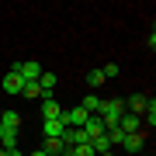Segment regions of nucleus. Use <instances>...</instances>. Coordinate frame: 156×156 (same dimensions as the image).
Here are the masks:
<instances>
[{
    "label": "nucleus",
    "mask_w": 156,
    "mask_h": 156,
    "mask_svg": "<svg viewBox=\"0 0 156 156\" xmlns=\"http://www.w3.org/2000/svg\"><path fill=\"white\" fill-rule=\"evenodd\" d=\"M17 76L24 80V83H35V80L42 76V66H38V59H28V62H17V66H11Z\"/></svg>",
    "instance_id": "nucleus-1"
},
{
    "label": "nucleus",
    "mask_w": 156,
    "mask_h": 156,
    "mask_svg": "<svg viewBox=\"0 0 156 156\" xmlns=\"http://www.w3.org/2000/svg\"><path fill=\"white\" fill-rule=\"evenodd\" d=\"M118 128H122L125 135H132V132H142V118L128 111V115H122V118H118Z\"/></svg>",
    "instance_id": "nucleus-2"
},
{
    "label": "nucleus",
    "mask_w": 156,
    "mask_h": 156,
    "mask_svg": "<svg viewBox=\"0 0 156 156\" xmlns=\"http://www.w3.org/2000/svg\"><path fill=\"white\" fill-rule=\"evenodd\" d=\"M42 132H45V139H62V132H66V122H62V115H59V118H52V122H45V125H42Z\"/></svg>",
    "instance_id": "nucleus-3"
},
{
    "label": "nucleus",
    "mask_w": 156,
    "mask_h": 156,
    "mask_svg": "<svg viewBox=\"0 0 156 156\" xmlns=\"http://www.w3.org/2000/svg\"><path fill=\"white\" fill-rule=\"evenodd\" d=\"M59 115H62L59 101H56V97H45V101H42V122H52V118H59Z\"/></svg>",
    "instance_id": "nucleus-4"
},
{
    "label": "nucleus",
    "mask_w": 156,
    "mask_h": 156,
    "mask_svg": "<svg viewBox=\"0 0 156 156\" xmlns=\"http://www.w3.org/2000/svg\"><path fill=\"white\" fill-rule=\"evenodd\" d=\"M62 142H66V146H83V142H90V139H87L83 128H66V132H62Z\"/></svg>",
    "instance_id": "nucleus-5"
},
{
    "label": "nucleus",
    "mask_w": 156,
    "mask_h": 156,
    "mask_svg": "<svg viewBox=\"0 0 156 156\" xmlns=\"http://www.w3.org/2000/svg\"><path fill=\"white\" fill-rule=\"evenodd\" d=\"M142 146H146L142 132H132V135H125V139H122V149H128V153H142Z\"/></svg>",
    "instance_id": "nucleus-6"
},
{
    "label": "nucleus",
    "mask_w": 156,
    "mask_h": 156,
    "mask_svg": "<svg viewBox=\"0 0 156 156\" xmlns=\"http://www.w3.org/2000/svg\"><path fill=\"white\" fill-rule=\"evenodd\" d=\"M56 73H49V69H42V76H38V87H42V94L45 97H52V90H56Z\"/></svg>",
    "instance_id": "nucleus-7"
},
{
    "label": "nucleus",
    "mask_w": 156,
    "mask_h": 156,
    "mask_svg": "<svg viewBox=\"0 0 156 156\" xmlns=\"http://www.w3.org/2000/svg\"><path fill=\"white\" fill-rule=\"evenodd\" d=\"M21 87H24V80H21V76H17V73L11 69V73L4 76V90H7V94H17V97H21Z\"/></svg>",
    "instance_id": "nucleus-8"
},
{
    "label": "nucleus",
    "mask_w": 156,
    "mask_h": 156,
    "mask_svg": "<svg viewBox=\"0 0 156 156\" xmlns=\"http://www.w3.org/2000/svg\"><path fill=\"white\" fill-rule=\"evenodd\" d=\"M83 132H87V139H97V135H104V122H101L97 115H90L87 125H83Z\"/></svg>",
    "instance_id": "nucleus-9"
},
{
    "label": "nucleus",
    "mask_w": 156,
    "mask_h": 156,
    "mask_svg": "<svg viewBox=\"0 0 156 156\" xmlns=\"http://www.w3.org/2000/svg\"><path fill=\"white\" fill-rule=\"evenodd\" d=\"M17 125H21V115H17L14 108L0 111V128H14V132H17Z\"/></svg>",
    "instance_id": "nucleus-10"
},
{
    "label": "nucleus",
    "mask_w": 156,
    "mask_h": 156,
    "mask_svg": "<svg viewBox=\"0 0 156 156\" xmlns=\"http://www.w3.org/2000/svg\"><path fill=\"white\" fill-rule=\"evenodd\" d=\"M0 149H17V132L14 128H0Z\"/></svg>",
    "instance_id": "nucleus-11"
},
{
    "label": "nucleus",
    "mask_w": 156,
    "mask_h": 156,
    "mask_svg": "<svg viewBox=\"0 0 156 156\" xmlns=\"http://www.w3.org/2000/svg\"><path fill=\"white\" fill-rule=\"evenodd\" d=\"M146 104H149V97H146V94H132V97H128V108H132V115L146 111Z\"/></svg>",
    "instance_id": "nucleus-12"
},
{
    "label": "nucleus",
    "mask_w": 156,
    "mask_h": 156,
    "mask_svg": "<svg viewBox=\"0 0 156 156\" xmlns=\"http://www.w3.org/2000/svg\"><path fill=\"white\" fill-rule=\"evenodd\" d=\"M49 156H62V149H66V142L62 139H45V146H42Z\"/></svg>",
    "instance_id": "nucleus-13"
},
{
    "label": "nucleus",
    "mask_w": 156,
    "mask_h": 156,
    "mask_svg": "<svg viewBox=\"0 0 156 156\" xmlns=\"http://www.w3.org/2000/svg\"><path fill=\"white\" fill-rule=\"evenodd\" d=\"M80 108H83L87 115H97V111H101V97H97V94H87V97H83V104H80Z\"/></svg>",
    "instance_id": "nucleus-14"
},
{
    "label": "nucleus",
    "mask_w": 156,
    "mask_h": 156,
    "mask_svg": "<svg viewBox=\"0 0 156 156\" xmlns=\"http://www.w3.org/2000/svg\"><path fill=\"white\" fill-rule=\"evenodd\" d=\"M21 97H31V101H35V97H42V101H45L42 87H38V80H35V83H24V87H21Z\"/></svg>",
    "instance_id": "nucleus-15"
},
{
    "label": "nucleus",
    "mask_w": 156,
    "mask_h": 156,
    "mask_svg": "<svg viewBox=\"0 0 156 156\" xmlns=\"http://www.w3.org/2000/svg\"><path fill=\"white\" fill-rule=\"evenodd\" d=\"M104 139L111 142V149H115V146H122V139H125V132H122V128H108V132H104Z\"/></svg>",
    "instance_id": "nucleus-16"
},
{
    "label": "nucleus",
    "mask_w": 156,
    "mask_h": 156,
    "mask_svg": "<svg viewBox=\"0 0 156 156\" xmlns=\"http://www.w3.org/2000/svg\"><path fill=\"white\" fill-rule=\"evenodd\" d=\"M87 83H90V87H94V90H97L101 83H104V73H101V69L94 66V69H90V73H87Z\"/></svg>",
    "instance_id": "nucleus-17"
},
{
    "label": "nucleus",
    "mask_w": 156,
    "mask_h": 156,
    "mask_svg": "<svg viewBox=\"0 0 156 156\" xmlns=\"http://www.w3.org/2000/svg\"><path fill=\"white\" fill-rule=\"evenodd\" d=\"M90 146H94V153H111V142H108L104 135H97V139H90Z\"/></svg>",
    "instance_id": "nucleus-18"
},
{
    "label": "nucleus",
    "mask_w": 156,
    "mask_h": 156,
    "mask_svg": "<svg viewBox=\"0 0 156 156\" xmlns=\"http://www.w3.org/2000/svg\"><path fill=\"white\" fill-rule=\"evenodd\" d=\"M149 122V128L156 125V101H149V104H146V118H142V125Z\"/></svg>",
    "instance_id": "nucleus-19"
},
{
    "label": "nucleus",
    "mask_w": 156,
    "mask_h": 156,
    "mask_svg": "<svg viewBox=\"0 0 156 156\" xmlns=\"http://www.w3.org/2000/svg\"><path fill=\"white\" fill-rule=\"evenodd\" d=\"M118 69H122V66H115V62H108V66H101V73H104V80H111V76H118Z\"/></svg>",
    "instance_id": "nucleus-20"
},
{
    "label": "nucleus",
    "mask_w": 156,
    "mask_h": 156,
    "mask_svg": "<svg viewBox=\"0 0 156 156\" xmlns=\"http://www.w3.org/2000/svg\"><path fill=\"white\" fill-rule=\"evenodd\" d=\"M4 156H24V153H21V149H7Z\"/></svg>",
    "instance_id": "nucleus-21"
},
{
    "label": "nucleus",
    "mask_w": 156,
    "mask_h": 156,
    "mask_svg": "<svg viewBox=\"0 0 156 156\" xmlns=\"http://www.w3.org/2000/svg\"><path fill=\"white\" fill-rule=\"evenodd\" d=\"M28 156H49V153H45V149H31Z\"/></svg>",
    "instance_id": "nucleus-22"
},
{
    "label": "nucleus",
    "mask_w": 156,
    "mask_h": 156,
    "mask_svg": "<svg viewBox=\"0 0 156 156\" xmlns=\"http://www.w3.org/2000/svg\"><path fill=\"white\" fill-rule=\"evenodd\" d=\"M97 156H115V153H97Z\"/></svg>",
    "instance_id": "nucleus-23"
},
{
    "label": "nucleus",
    "mask_w": 156,
    "mask_h": 156,
    "mask_svg": "<svg viewBox=\"0 0 156 156\" xmlns=\"http://www.w3.org/2000/svg\"><path fill=\"white\" fill-rule=\"evenodd\" d=\"M4 153H7V149H0V156H4Z\"/></svg>",
    "instance_id": "nucleus-24"
},
{
    "label": "nucleus",
    "mask_w": 156,
    "mask_h": 156,
    "mask_svg": "<svg viewBox=\"0 0 156 156\" xmlns=\"http://www.w3.org/2000/svg\"><path fill=\"white\" fill-rule=\"evenodd\" d=\"M139 156H149V153H139Z\"/></svg>",
    "instance_id": "nucleus-25"
}]
</instances>
